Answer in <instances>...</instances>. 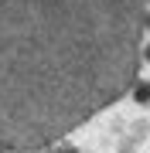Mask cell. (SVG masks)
Segmentation results:
<instances>
[{"mask_svg":"<svg viewBox=\"0 0 150 153\" xmlns=\"http://www.w3.org/2000/svg\"><path fill=\"white\" fill-rule=\"evenodd\" d=\"M147 0H0V150H38L123 95Z\"/></svg>","mask_w":150,"mask_h":153,"instance_id":"1","label":"cell"}]
</instances>
